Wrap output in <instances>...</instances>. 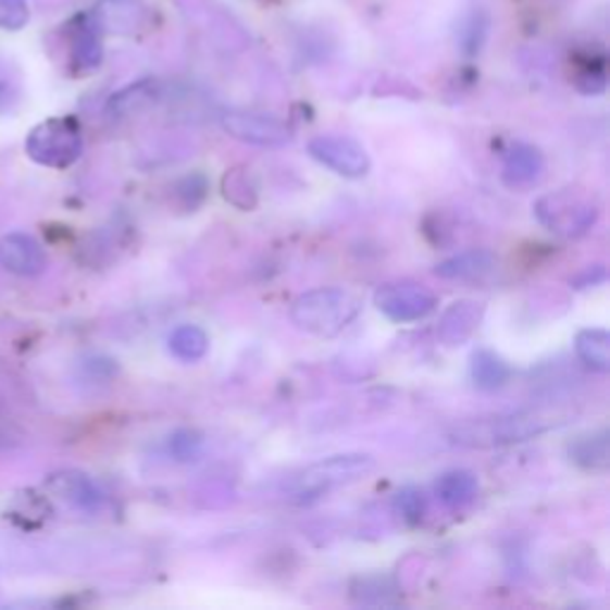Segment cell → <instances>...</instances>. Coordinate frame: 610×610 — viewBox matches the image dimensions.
Instances as JSON below:
<instances>
[{
  "label": "cell",
  "instance_id": "3957f363",
  "mask_svg": "<svg viewBox=\"0 0 610 610\" xmlns=\"http://www.w3.org/2000/svg\"><path fill=\"white\" fill-rule=\"evenodd\" d=\"M375 470V458L368 453H341L308 465L286 484V494L296 503H313L336 489L351 487Z\"/></svg>",
  "mask_w": 610,
  "mask_h": 610
},
{
  "label": "cell",
  "instance_id": "d4e9b609",
  "mask_svg": "<svg viewBox=\"0 0 610 610\" xmlns=\"http://www.w3.org/2000/svg\"><path fill=\"white\" fill-rule=\"evenodd\" d=\"M394 508H396V513L408 522V525H420V522L427 515V499L420 489L406 487L396 494Z\"/></svg>",
  "mask_w": 610,
  "mask_h": 610
},
{
  "label": "cell",
  "instance_id": "9a60e30c",
  "mask_svg": "<svg viewBox=\"0 0 610 610\" xmlns=\"http://www.w3.org/2000/svg\"><path fill=\"white\" fill-rule=\"evenodd\" d=\"M434 494L448 508H465L477 499L480 480L470 470H448L434 482Z\"/></svg>",
  "mask_w": 610,
  "mask_h": 610
},
{
  "label": "cell",
  "instance_id": "5b68a950",
  "mask_svg": "<svg viewBox=\"0 0 610 610\" xmlns=\"http://www.w3.org/2000/svg\"><path fill=\"white\" fill-rule=\"evenodd\" d=\"M27 155L43 167L65 170L77 163L84 151V136L72 117H51L29 132Z\"/></svg>",
  "mask_w": 610,
  "mask_h": 610
},
{
  "label": "cell",
  "instance_id": "8992f818",
  "mask_svg": "<svg viewBox=\"0 0 610 610\" xmlns=\"http://www.w3.org/2000/svg\"><path fill=\"white\" fill-rule=\"evenodd\" d=\"M372 301H375L377 310L384 318L398 322V325L425 320L439 306V298L430 289L410 282L382 284L375 296H372Z\"/></svg>",
  "mask_w": 610,
  "mask_h": 610
},
{
  "label": "cell",
  "instance_id": "52a82bcc",
  "mask_svg": "<svg viewBox=\"0 0 610 610\" xmlns=\"http://www.w3.org/2000/svg\"><path fill=\"white\" fill-rule=\"evenodd\" d=\"M308 153L320 165H325L334 174L346 179H360L370 172L372 163L363 146H360L351 136L339 134H322L310 139Z\"/></svg>",
  "mask_w": 610,
  "mask_h": 610
},
{
  "label": "cell",
  "instance_id": "ba28073f",
  "mask_svg": "<svg viewBox=\"0 0 610 610\" xmlns=\"http://www.w3.org/2000/svg\"><path fill=\"white\" fill-rule=\"evenodd\" d=\"M222 129L234 139L260 148H282L294 139L289 124L265 112L229 110L222 115Z\"/></svg>",
  "mask_w": 610,
  "mask_h": 610
},
{
  "label": "cell",
  "instance_id": "7c38bea8",
  "mask_svg": "<svg viewBox=\"0 0 610 610\" xmlns=\"http://www.w3.org/2000/svg\"><path fill=\"white\" fill-rule=\"evenodd\" d=\"M46 487L51 489L58 499L67 501L70 506L79 510H89V513L101 510L105 503V496L98 489V484L89 475H84V472L77 470L55 472V475L48 477Z\"/></svg>",
  "mask_w": 610,
  "mask_h": 610
},
{
  "label": "cell",
  "instance_id": "e0dca14e",
  "mask_svg": "<svg viewBox=\"0 0 610 610\" xmlns=\"http://www.w3.org/2000/svg\"><path fill=\"white\" fill-rule=\"evenodd\" d=\"M568 453L572 463H577L584 470H608L610 465V444H608V430L589 432L584 437H577L568 446Z\"/></svg>",
  "mask_w": 610,
  "mask_h": 610
},
{
  "label": "cell",
  "instance_id": "9c48e42d",
  "mask_svg": "<svg viewBox=\"0 0 610 610\" xmlns=\"http://www.w3.org/2000/svg\"><path fill=\"white\" fill-rule=\"evenodd\" d=\"M70 53V67L79 74H89L103 62V27L96 12H79L62 27Z\"/></svg>",
  "mask_w": 610,
  "mask_h": 610
},
{
  "label": "cell",
  "instance_id": "30bf717a",
  "mask_svg": "<svg viewBox=\"0 0 610 610\" xmlns=\"http://www.w3.org/2000/svg\"><path fill=\"white\" fill-rule=\"evenodd\" d=\"M546 172V160L539 148L530 144H515L503 158L501 182L510 191H530L539 186Z\"/></svg>",
  "mask_w": 610,
  "mask_h": 610
},
{
  "label": "cell",
  "instance_id": "7402d4cb",
  "mask_svg": "<svg viewBox=\"0 0 610 610\" xmlns=\"http://www.w3.org/2000/svg\"><path fill=\"white\" fill-rule=\"evenodd\" d=\"M251 170L246 167H232L227 170L222 179V194L227 201L241 210H253L258 203V186L253 184V177L248 174Z\"/></svg>",
  "mask_w": 610,
  "mask_h": 610
},
{
  "label": "cell",
  "instance_id": "603a6c76",
  "mask_svg": "<svg viewBox=\"0 0 610 610\" xmlns=\"http://www.w3.org/2000/svg\"><path fill=\"white\" fill-rule=\"evenodd\" d=\"M487 34H489L487 12L475 10L465 17L463 27H460V32H458V39H460V46H463V51L468 55H477L482 51L484 39H487Z\"/></svg>",
  "mask_w": 610,
  "mask_h": 610
},
{
  "label": "cell",
  "instance_id": "ffe728a7",
  "mask_svg": "<svg viewBox=\"0 0 610 610\" xmlns=\"http://www.w3.org/2000/svg\"><path fill=\"white\" fill-rule=\"evenodd\" d=\"M170 353L182 363H198L210 351V336L198 325H179L167 339Z\"/></svg>",
  "mask_w": 610,
  "mask_h": 610
},
{
  "label": "cell",
  "instance_id": "ac0fdd59",
  "mask_svg": "<svg viewBox=\"0 0 610 610\" xmlns=\"http://www.w3.org/2000/svg\"><path fill=\"white\" fill-rule=\"evenodd\" d=\"M160 96V84L155 79H141L129 84L127 89L117 91L108 101V115L110 117H127L134 115L148 105H153Z\"/></svg>",
  "mask_w": 610,
  "mask_h": 610
},
{
  "label": "cell",
  "instance_id": "484cf974",
  "mask_svg": "<svg viewBox=\"0 0 610 610\" xmlns=\"http://www.w3.org/2000/svg\"><path fill=\"white\" fill-rule=\"evenodd\" d=\"M606 60L603 58H592V60H584L580 70H577V77H575V86L587 96H596V94H603L606 91Z\"/></svg>",
  "mask_w": 610,
  "mask_h": 610
},
{
  "label": "cell",
  "instance_id": "5bb4252c",
  "mask_svg": "<svg viewBox=\"0 0 610 610\" xmlns=\"http://www.w3.org/2000/svg\"><path fill=\"white\" fill-rule=\"evenodd\" d=\"M484 318V306L477 301H456L444 310L437 336L444 346H463L477 332Z\"/></svg>",
  "mask_w": 610,
  "mask_h": 610
},
{
  "label": "cell",
  "instance_id": "277c9868",
  "mask_svg": "<svg viewBox=\"0 0 610 610\" xmlns=\"http://www.w3.org/2000/svg\"><path fill=\"white\" fill-rule=\"evenodd\" d=\"M599 210L596 198L589 191L577 189V186L549 191L534 203V215H537L541 227L556 236H563V239H580L587 234L599 220Z\"/></svg>",
  "mask_w": 610,
  "mask_h": 610
},
{
  "label": "cell",
  "instance_id": "4fadbf2b",
  "mask_svg": "<svg viewBox=\"0 0 610 610\" xmlns=\"http://www.w3.org/2000/svg\"><path fill=\"white\" fill-rule=\"evenodd\" d=\"M496 267H499V260H496L494 253L484 251V248H472V251H463L453 258H446L444 263L434 267V275L451 282L482 284L494 275Z\"/></svg>",
  "mask_w": 610,
  "mask_h": 610
},
{
  "label": "cell",
  "instance_id": "44dd1931",
  "mask_svg": "<svg viewBox=\"0 0 610 610\" xmlns=\"http://www.w3.org/2000/svg\"><path fill=\"white\" fill-rule=\"evenodd\" d=\"M103 32H134L141 24V8L132 0H103L96 10Z\"/></svg>",
  "mask_w": 610,
  "mask_h": 610
},
{
  "label": "cell",
  "instance_id": "2e32d148",
  "mask_svg": "<svg viewBox=\"0 0 610 610\" xmlns=\"http://www.w3.org/2000/svg\"><path fill=\"white\" fill-rule=\"evenodd\" d=\"M470 377L475 382V387L482 391H496L508 384L510 368L506 360L489 351V348H477L470 358Z\"/></svg>",
  "mask_w": 610,
  "mask_h": 610
},
{
  "label": "cell",
  "instance_id": "83f0119b",
  "mask_svg": "<svg viewBox=\"0 0 610 610\" xmlns=\"http://www.w3.org/2000/svg\"><path fill=\"white\" fill-rule=\"evenodd\" d=\"M32 10L27 0H0V29L20 32L27 27Z\"/></svg>",
  "mask_w": 610,
  "mask_h": 610
},
{
  "label": "cell",
  "instance_id": "8fae6325",
  "mask_svg": "<svg viewBox=\"0 0 610 610\" xmlns=\"http://www.w3.org/2000/svg\"><path fill=\"white\" fill-rule=\"evenodd\" d=\"M0 265L12 275L34 277L41 275L48 265L41 244L29 234H8L0 239Z\"/></svg>",
  "mask_w": 610,
  "mask_h": 610
},
{
  "label": "cell",
  "instance_id": "cb8c5ba5",
  "mask_svg": "<svg viewBox=\"0 0 610 610\" xmlns=\"http://www.w3.org/2000/svg\"><path fill=\"white\" fill-rule=\"evenodd\" d=\"M22 98V74L8 58L0 55V115L15 110Z\"/></svg>",
  "mask_w": 610,
  "mask_h": 610
},
{
  "label": "cell",
  "instance_id": "6da1fadb",
  "mask_svg": "<svg viewBox=\"0 0 610 610\" xmlns=\"http://www.w3.org/2000/svg\"><path fill=\"white\" fill-rule=\"evenodd\" d=\"M360 298L341 286H320V289L306 291L291 306V322L306 332L332 339L341 334L360 313Z\"/></svg>",
  "mask_w": 610,
  "mask_h": 610
},
{
  "label": "cell",
  "instance_id": "4316f807",
  "mask_svg": "<svg viewBox=\"0 0 610 610\" xmlns=\"http://www.w3.org/2000/svg\"><path fill=\"white\" fill-rule=\"evenodd\" d=\"M170 453L179 463H194L203 453L201 434H196L194 430H177L170 437Z\"/></svg>",
  "mask_w": 610,
  "mask_h": 610
},
{
  "label": "cell",
  "instance_id": "d6986e66",
  "mask_svg": "<svg viewBox=\"0 0 610 610\" xmlns=\"http://www.w3.org/2000/svg\"><path fill=\"white\" fill-rule=\"evenodd\" d=\"M575 351L584 365L594 372H610V334L601 327H587L575 336Z\"/></svg>",
  "mask_w": 610,
  "mask_h": 610
},
{
  "label": "cell",
  "instance_id": "7a4b0ae2",
  "mask_svg": "<svg viewBox=\"0 0 610 610\" xmlns=\"http://www.w3.org/2000/svg\"><path fill=\"white\" fill-rule=\"evenodd\" d=\"M563 422L565 420H560L556 413H544V410H518V413L508 415L470 420L453 430V441L472 448L518 444L539 437V434L563 425Z\"/></svg>",
  "mask_w": 610,
  "mask_h": 610
}]
</instances>
